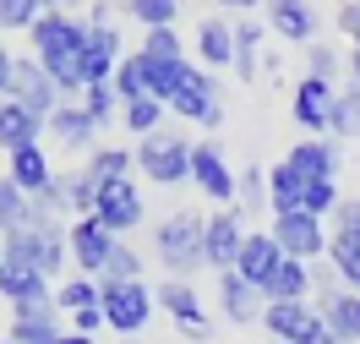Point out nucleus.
I'll list each match as a JSON object with an SVG mask.
<instances>
[{"label": "nucleus", "mask_w": 360, "mask_h": 344, "mask_svg": "<svg viewBox=\"0 0 360 344\" xmlns=\"http://www.w3.org/2000/svg\"><path fill=\"white\" fill-rule=\"evenodd\" d=\"M27 33H33V60L49 71L60 98L82 93V39H88V23L71 17V11H44Z\"/></svg>", "instance_id": "f257e3e1"}, {"label": "nucleus", "mask_w": 360, "mask_h": 344, "mask_svg": "<svg viewBox=\"0 0 360 344\" xmlns=\"http://www.w3.org/2000/svg\"><path fill=\"white\" fill-rule=\"evenodd\" d=\"M202 229H207V219H202V213H191V208L169 213V219L153 229V257L164 262V274H169V279H191L197 268H207V262H202Z\"/></svg>", "instance_id": "f03ea898"}, {"label": "nucleus", "mask_w": 360, "mask_h": 344, "mask_svg": "<svg viewBox=\"0 0 360 344\" xmlns=\"http://www.w3.org/2000/svg\"><path fill=\"white\" fill-rule=\"evenodd\" d=\"M169 110L191 126H224V98H219V77L197 60H180L175 66V93H169Z\"/></svg>", "instance_id": "7ed1b4c3"}, {"label": "nucleus", "mask_w": 360, "mask_h": 344, "mask_svg": "<svg viewBox=\"0 0 360 344\" xmlns=\"http://www.w3.org/2000/svg\"><path fill=\"white\" fill-rule=\"evenodd\" d=\"M0 252L6 257H22L33 262L44 279H55L60 268L71 262V246H66V224H49V219H33V224L11 229V235H0Z\"/></svg>", "instance_id": "20e7f679"}, {"label": "nucleus", "mask_w": 360, "mask_h": 344, "mask_svg": "<svg viewBox=\"0 0 360 344\" xmlns=\"http://www.w3.org/2000/svg\"><path fill=\"white\" fill-rule=\"evenodd\" d=\"M131 153H136V170H142L153 186L191 181V142L180 137V132H169V126H158L153 137H142Z\"/></svg>", "instance_id": "39448f33"}, {"label": "nucleus", "mask_w": 360, "mask_h": 344, "mask_svg": "<svg viewBox=\"0 0 360 344\" xmlns=\"http://www.w3.org/2000/svg\"><path fill=\"white\" fill-rule=\"evenodd\" d=\"M98 306H104V322H110L115 333H142L158 300L142 279H126V284H104L98 279Z\"/></svg>", "instance_id": "423d86ee"}, {"label": "nucleus", "mask_w": 360, "mask_h": 344, "mask_svg": "<svg viewBox=\"0 0 360 344\" xmlns=\"http://www.w3.org/2000/svg\"><path fill=\"white\" fill-rule=\"evenodd\" d=\"M268 235L278 241V252L295 257V262H322V257H328V229H322V219L306 213V208H295V213H273Z\"/></svg>", "instance_id": "0eeeda50"}, {"label": "nucleus", "mask_w": 360, "mask_h": 344, "mask_svg": "<svg viewBox=\"0 0 360 344\" xmlns=\"http://www.w3.org/2000/svg\"><path fill=\"white\" fill-rule=\"evenodd\" d=\"M262 23H268L273 39H284V44L306 49L322 39V17H316L311 0H262Z\"/></svg>", "instance_id": "6e6552de"}, {"label": "nucleus", "mask_w": 360, "mask_h": 344, "mask_svg": "<svg viewBox=\"0 0 360 344\" xmlns=\"http://www.w3.org/2000/svg\"><path fill=\"white\" fill-rule=\"evenodd\" d=\"M11 104H22V110H33L39 120H49V115L60 110V88L49 82V71L33 60V55H17V66H11V93H6Z\"/></svg>", "instance_id": "1a4fd4ad"}, {"label": "nucleus", "mask_w": 360, "mask_h": 344, "mask_svg": "<svg viewBox=\"0 0 360 344\" xmlns=\"http://www.w3.org/2000/svg\"><path fill=\"white\" fill-rule=\"evenodd\" d=\"M142 191H136V181H110V186H98V197H93V219L110 229L115 241L120 235H131L136 224H142Z\"/></svg>", "instance_id": "9d476101"}, {"label": "nucleus", "mask_w": 360, "mask_h": 344, "mask_svg": "<svg viewBox=\"0 0 360 344\" xmlns=\"http://www.w3.org/2000/svg\"><path fill=\"white\" fill-rule=\"evenodd\" d=\"M235 175H240V170H229V159L219 153V142H191V181H197V191H202L207 203L235 208Z\"/></svg>", "instance_id": "9b49d317"}, {"label": "nucleus", "mask_w": 360, "mask_h": 344, "mask_svg": "<svg viewBox=\"0 0 360 344\" xmlns=\"http://www.w3.org/2000/svg\"><path fill=\"white\" fill-rule=\"evenodd\" d=\"M246 213L240 208H229V213H207V229H202V262L213 274H229L235 268V257L246 246V224H240Z\"/></svg>", "instance_id": "f8f14e48"}, {"label": "nucleus", "mask_w": 360, "mask_h": 344, "mask_svg": "<svg viewBox=\"0 0 360 344\" xmlns=\"http://www.w3.org/2000/svg\"><path fill=\"white\" fill-rule=\"evenodd\" d=\"M66 246H71L77 274L98 279V274H104V262H110V252H115V235L88 213V219H71V224H66Z\"/></svg>", "instance_id": "ddd939ff"}, {"label": "nucleus", "mask_w": 360, "mask_h": 344, "mask_svg": "<svg viewBox=\"0 0 360 344\" xmlns=\"http://www.w3.org/2000/svg\"><path fill=\"white\" fill-rule=\"evenodd\" d=\"M262 306H268V295H262L257 284H246L235 268H229V274H219V312H224V322L251 328V322H262Z\"/></svg>", "instance_id": "4468645a"}, {"label": "nucleus", "mask_w": 360, "mask_h": 344, "mask_svg": "<svg viewBox=\"0 0 360 344\" xmlns=\"http://www.w3.org/2000/svg\"><path fill=\"white\" fill-rule=\"evenodd\" d=\"M153 300H158V306H164V312H169V317L180 322V328H186V333H191V339H207L202 295L191 290V279H164V284L153 290Z\"/></svg>", "instance_id": "2eb2a0df"}, {"label": "nucleus", "mask_w": 360, "mask_h": 344, "mask_svg": "<svg viewBox=\"0 0 360 344\" xmlns=\"http://www.w3.org/2000/svg\"><path fill=\"white\" fill-rule=\"evenodd\" d=\"M278 262H284V252H278V241H273L268 229H246V246L235 257V274L246 279V284H257V290H268V279L278 274Z\"/></svg>", "instance_id": "dca6fc26"}, {"label": "nucleus", "mask_w": 360, "mask_h": 344, "mask_svg": "<svg viewBox=\"0 0 360 344\" xmlns=\"http://www.w3.org/2000/svg\"><path fill=\"white\" fill-rule=\"evenodd\" d=\"M328 110H333V82L306 77L295 88V126H306V137H328Z\"/></svg>", "instance_id": "f3484780"}, {"label": "nucleus", "mask_w": 360, "mask_h": 344, "mask_svg": "<svg viewBox=\"0 0 360 344\" xmlns=\"http://www.w3.org/2000/svg\"><path fill=\"white\" fill-rule=\"evenodd\" d=\"M197 66H207V71H229L235 66V23L207 17V23L197 27Z\"/></svg>", "instance_id": "a211bd4d"}, {"label": "nucleus", "mask_w": 360, "mask_h": 344, "mask_svg": "<svg viewBox=\"0 0 360 344\" xmlns=\"http://www.w3.org/2000/svg\"><path fill=\"white\" fill-rule=\"evenodd\" d=\"M316 312H322V322L333 328L338 344H360V295H355V290L322 295V300H316Z\"/></svg>", "instance_id": "6ab92c4d"}, {"label": "nucleus", "mask_w": 360, "mask_h": 344, "mask_svg": "<svg viewBox=\"0 0 360 344\" xmlns=\"http://www.w3.org/2000/svg\"><path fill=\"white\" fill-rule=\"evenodd\" d=\"M44 137V120L22 104H0V153H17V148H33V142Z\"/></svg>", "instance_id": "aec40b11"}, {"label": "nucleus", "mask_w": 360, "mask_h": 344, "mask_svg": "<svg viewBox=\"0 0 360 344\" xmlns=\"http://www.w3.org/2000/svg\"><path fill=\"white\" fill-rule=\"evenodd\" d=\"M44 132H55V142H60V148H93V137H98L93 115L82 110V104H66V98H60V110L44 120Z\"/></svg>", "instance_id": "412c9836"}, {"label": "nucleus", "mask_w": 360, "mask_h": 344, "mask_svg": "<svg viewBox=\"0 0 360 344\" xmlns=\"http://www.w3.org/2000/svg\"><path fill=\"white\" fill-rule=\"evenodd\" d=\"M290 164L306 175V181H333V175H338V142H328V137L295 142V148H290Z\"/></svg>", "instance_id": "4be33fe9"}, {"label": "nucleus", "mask_w": 360, "mask_h": 344, "mask_svg": "<svg viewBox=\"0 0 360 344\" xmlns=\"http://www.w3.org/2000/svg\"><path fill=\"white\" fill-rule=\"evenodd\" d=\"M6 175L22 186L27 197H39V191H44L55 175H60V170H55V164H49V153L33 142V148H17V153H11V170H6Z\"/></svg>", "instance_id": "5701e85b"}, {"label": "nucleus", "mask_w": 360, "mask_h": 344, "mask_svg": "<svg viewBox=\"0 0 360 344\" xmlns=\"http://www.w3.org/2000/svg\"><path fill=\"white\" fill-rule=\"evenodd\" d=\"M262 44H268V23H257V17H240V23H235V71H240V82H257V60H262Z\"/></svg>", "instance_id": "b1692460"}, {"label": "nucleus", "mask_w": 360, "mask_h": 344, "mask_svg": "<svg viewBox=\"0 0 360 344\" xmlns=\"http://www.w3.org/2000/svg\"><path fill=\"white\" fill-rule=\"evenodd\" d=\"M300 203H306V175H300L290 159L273 164V170H268V208H273V213H295Z\"/></svg>", "instance_id": "393cba45"}, {"label": "nucleus", "mask_w": 360, "mask_h": 344, "mask_svg": "<svg viewBox=\"0 0 360 344\" xmlns=\"http://www.w3.org/2000/svg\"><path fill=\"white\" fill-rule=\"evenodd\" d=\"M268 300H306L311 295V262H295V257H284L278 262V274L268 279V290H262Z\"/></svg>", "instance_id": "a878e982"}, {"label": "nucleus", "mask_w": 360, "mask_h": 344, "mask_svg": "<svg viewBox=\"0 0 360 344\" xmlns=\"http://www.w3.org/2000/svg\"><path fill=\"white\" fill-rule=\"evenodd\" d=\"M328 268L338 274L344 290L360 295V235H328Z\"/></svg>", "instance_id": "bb28decb"}, {"label": "nucleus", "mask_w": 360, "mask_h": 344, "mask_svg": "<svg viewBox=\"0 0 360 344\" xmlns=\"http://www.w3.org/2000/svg\"><path fill=\"white\" fill-rule=\"evenodd\" d=\"M164 115H169L164 98H131V104H120V126L142 142V137H153L158 126H164Z\"/></svg>", "instance_id": "cd10ccee"}, {"label": "nucleus", "mask_w": 360, "mask_h": 344, "mask_svg": "<svg viewBox=\"0 0 360 344\" xmlns=\"http://www.w3.org/2000/svg\"><path fill=\"white\" fill-rule=\"evenodd\" d=\"M22 224H33V197L11 175H0V235H11V229H22Z\"/></svg>", "instance_id": "c85d7f7f"}, {"label": "nucleus", "mask_w": 360, "mask_h": 344, "mask_svg": "<svg viewBox=\"0 0 360 344\" xmlns=\"http://www.w3.org/2000/svg\"><path fill=\"white\" fill-rule=\"evenodd\" d=\"M131 170H136V153H131V148H98V153L88 159V175H93V186L131 181Z\"/></svg>", "instance_id": "c756f323"}, {"label": "nucleus", "mask_w": 360, "mask_h": 344, "mask_svg": "<svg viewBox=\"0 0 360 344\" xmlns=\"http://www.w3.org/2000/svg\"><path fill=\"white\" fill-rule=\"evenodd\" d=\"M328 137H360V93H333V110H328Z\"/></svg>", "instance_id": "7c9ffc66"}, {"label": "nucleus", "mask_w": 360, "mask_h": 344, "mask_svg": "<svg viewBox=\"0 0 360 344\" xmlns=\"http://www.w3.org/2000/svg\"><path fill=\"white\" fill-rule=\"evenodd\" d=\"M60 317H11V344H60Z\"/></svg>", "instance_id": "2f4dec72"}, {"label": "nucleus", "mask_w": 360, "mask_h": 344, "mask_svg": "<svg viewBox=\"0 0 360 344\" xmlns=\"http://www.w3.org/2000/svg\"><path fill=\"white\" fill-rule=\"evenodd\" d=\"M66 0H0V27H33L44 11H60Z\"/></svg>", "instance_id": "473e14b6"}, {"label": "nucleus", "mask_w": 360, "mask_h": 344, "mask_svg": "<svg viewBox=\"0 0 360 344\" xmlns=\"http://www.w3.org/2000/svg\"><path fill=\"white\" fill-rule=\"evenodd\" d=\"M235 208H268V170L262 164H246L235 175Z\"/></svg>", "instance_id": "72a5a7b5"}, {"label": "nucleus", "mask_w": 360, "mask_h": 344, "mask_svg": "<svg viewBox=\"0 0 360 344\" xmlns=\"http://www.w3.org/2000/svg\"><path fill=\"white\" fill-rule=\"evenodd\" d=\"M338 71H344V55H338L328 39L306 44V77H316V82H338Z\"/></svg>", "instance_id": "f704fd0d"}, {"label": "nucleus", "mask_w": 360, "mask_h": 344, "mask_svg": "<svg viewBox=\"0 0 360 344\" xmlns=\"http://www.w3.org/2000/svg\"><path fill=\"white\" fill-rule=\"evenodd\" d=\"M126 11L142 23V33H148V27H175L180 0H126Z\"/></svg>", "instance_id": "c9c22d12"}, {"label": "nucleus", "mask_w": 360, "mask_h": 344, "mask_svg": "<svg viewBox=\"0 0 360 344\" xmlns=\"http://www.w3.org/2000/svg\"><path fill=\"white\" fill-rule=\"evenodd\" d=\"M142 55L148 60H186V39L175 27H148L142 33Z\"/></svg>", "instance_id": "e433bc0d"}, {"label": "nucleus", "mask_w": 360, "mask_h": 344, "mask_svg": "<svg viewBox=\"0 0 360 344\" xmlns=\"http://www.w3.org/2000/svg\"><path fill=\"white\" fill-rule=\"evenodd\" d=\"M55 306H60V312H82V306H98V279H88V274L66 279V284L55 290Z\"/></svg>", "instance_id": "4c0bfd02"}, {"label": "nucleus", "mask_w": 360, "mask_h": 344, "mask_svg": "<svg viewBox=\"0 0 360 344\" xmlns=\"http://www.w3.org/2000/svg\"><path fill=\"white\" fill-rule=\"evenodd\" d=\"M82 110H88L93 126L104 132V126H110V115L120 110V93H115V82H93V88H82Z\"/></svg>", "instance_id": "58836bf2"}, {"label": "nucleus", "mask_w": 360, "mask_h": 344, "mask_svg": "<svg viewBox=\"0 0 360 344\" xmlns=\"http://www.w3.org/2000/svg\"><path fill=\"white\" fill-rule=\"evenodd\" d=\"M60 181H66V203H71V213H77V219H88V213H93V197H98L93 175H88V170H60Z\"/></svg>", "instance_id": "ea45409f"}, {"label": "nucleus", "mask_w": 360, "mask_h": 344, "mask_svg": "<svg viewBox=\"0 0 360 344\" xmlns=\"http://www.w3.org/2000/svg\"><path fill=\"white\" fill-rule=\"evenodd\" d=\"M104 284H126V279H142V252H131L126 241H115V252H110V262H104Z\"/></svg>", "instance_id": "a19ab883"}, {"label": "nucleus", "mask_w": 360, "mask_h": 344, "mask_svg": "<svg viewBox=\"0 0 360 344\" xmlns=\"http://www.w3.org/2000/svg\"><path fill=\"white\" fill-rule=\"evenodd\" d=\"M306 213H316V219H322V213H333L338 208V186L333 181H306Z\"/></svg>", "instance_id": "79ce46f5"}, {"label": "nucleus", "mask_w": 360, "mask_h": 344, "mask_svg": "<svg viewBox=\"0 0 360 344\" xmlns=\"http://www.w3.org/2000/svg\"><path fill=\"white\" fill-rule=\"evenodd\" d=\"M333 235H360V197H338V208H333Z\"/></svg>", "instance_id": "37998d69"}, {"label": "nucleus", "mask_w": 360, "mask_h": 344, "mask_svg": "<svg viewBox=\"0 0 360 344\" xmlns=\"http://www.w3.org/2000/svg\"><path fill=\"white\" fill-rule=\"evenodd\" d=\"M98 328H110V322H104V306H82V312H71V333L98 339Z\"/></svg>", "instance_id": "c03bdc74"}, {"label": "nucleus", "mask_w": 360, "mask_h": 344, "mask_svg": "<svg viewBox=\"0 0 360 344\" xmlns=\"http://www.w3.org/2000/svg\"><path fill=\"white\" fill-rule=\"evenodd\" d=\"M338 33L355 39V49H360V0H344V6H338Z\"/></svg>", "instance_id": "a18cd8bd"}, {"label": "nucleus", "mask_w": 360, "mask_h": 344, "mask_svg": "<svg viewBox=\"0 0 360 344\" xmlns=\"http://www.w3.org/2000/svg\"><path fill=\"white\" fill-rule=\"evenodd\" d=\"M11 66H17V55H11V49L0 44V98L11 93Z\"/></svg>", "instance_id": "49530a36"}, {"label": "nucleus", "mask_w": 360, "mask_h": 344, "mask_svg": "<svg viewBox=\"0 0 360 344\" xmlns=\"http://www.w3.org/2000/svg\"><path fill=\"white\" fill-rule=\"evenodd\" d=\"M213 6H219V11H240V17H246V11H262V0H213Z\"/></svg>", "instance_id": "de8ad7c7"}, {"label": "nucleus", "mask_w": 360, "mask_h": 344, "mask_svg": "<svg viewBox=\"0 0 360 344\" xmlns=\"http://www.w3.org/2000/svg\"><path fill=\"white\" fill-rule=\"evenodd\" d=\"M344 71H349V93H360V49H349V60H344Z\"/></svg>", "instance_id": "09e8293b"}, {"label": "nucleus", "mask_w": 360, "mask_h": 344, "mask_svg": "<svg viewBox=\"0 0 360 344\" xmlns=\"http://www.w3.org/2000/svg\"><path fill=\"white\" fill-rule=\"evenodd\" d=\"M60 344H98V339H88V333H71V328H66V333H60Z\"/></svg>", "instance_id": "8fccbe9b"}, {"label": "nucleus", "mask_w": 360, "mask_h": 344, "mask_svg": "<svg viewBox=\"0 0 360 344\" xmlns=\"http://www.w3.org/2000/svg\"><path fill=\"white\" fill-rule=\"evenodd\" d=\"M0 344H11V339H0Z\"/></svg>", "instance_id": "3c124183"}, {"label": "nucleus", "mask_w": 360, "mask_h": 344, "mask_svg": "<svg viewBox=\"0 0 360 344\" xmlns=\"http://www.w3.org/2000/svg\"><path fill=\"white\" fill-rule=\"evenodd\" d=\"M0 104H6V98H0Z\"/></svg>", "instance_id": "603ef678"}, {"label": "nucleus", "mask_w": 360, "mask_h": 344, "mask_svg": "<svg viewBox=\"0 0 360 344\" xmlns=\"http://www.w3.org/2000/svg\"><path fill=\"white\" fill-rule=\"evenodd\" d=\"M0 257H6V252H0Z\"/></svg>", "instance_id": "864d4df0"}]
</instances>
